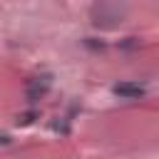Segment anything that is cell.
I'll return each instance as SVG.
<instances>
[{"instance_id": "obj_1", "label": "cell", "mask_w": 159, "mask_h": 159, "mask_svg": "<svg viewBox=\"0 0 159 159\" xmlns=\"http://www.w3.org/2000/svg\"><path fill=\"white\" fill-rule=\"evenodd\" d=\"M124 15H127V7L119 5L117 0H99L92 7V25L102 30H112L124 20Z\"/></svg>"}, {"instance_id": "obj_2", "label": "cell", "mask_w": 159, "mask_h": 159, "mask_svg": "<svg viewBox=\"0 0 159 159\" xmlns=\"http://www.w3.org/2000/svg\"><path fill=\"white\" fill-rule=\"evenodd\" d=\"M50 87H52V75L32 77V80H27V84H25V99H27L30 104H35V102H40V99L50 92Z\"/></svg>"}, {"instance_id": "obj_3", "label": "cell", "mask_w": 159, "mask_h": 159, "mask_svg": "<svg viewBox=\"0 0 159 159\" xmlns=\"http://www.w3.org/2000/svg\"><path fill=\"white\" fill-rule=\"evenodd\" d=\"M112 92L119 97V99H139L147 94V87L139 84V82H117L112 87Z\"/></svg>"}, {"instance_id": "obj_4", "label": "cell", "mask_w": 159, "mask_h": 159, "mask_svg": "<svg viewBox=\"0 0 159 159\" xmlns=\"http://www.w3.org/2000/svg\"><path fill=\"white\" fill-rule=\"evenodd\" d=\"M40 119V112L37 109H27V112H20L17 117H15V124L17 127H30V124H35Z\"/></svg>"}, {"instance_id": "obj_5", "label": "cell", "mask_w": 159, "mask_h": 159, "mask_svg": "<svg viewBox=\"0 0 159 159\" xmlns=\"http://www.w3.org/2000/svg\"><path fill=\"white\" fill-rule=\"evenodd\" d=\"M82 47L89 50V52H104L107 50V42L104 40H97V37H82Z\"/></svg>"}, {"instance_id": "obj_6", "label": "cell", "mask_w": 159, "mask_h": 159, "mask_svg": "<svg viewBox=\"0 0 159 159\" xmlns=\"http://www.w3.org/2000/svg\"><path fill=\"white\" fill-rule=\"evenodd\" d=\"M117 47H119L122 52H132V50H139L142 42H139V37H124V40L117 42Z\"/></svg>"}]
</instances>
